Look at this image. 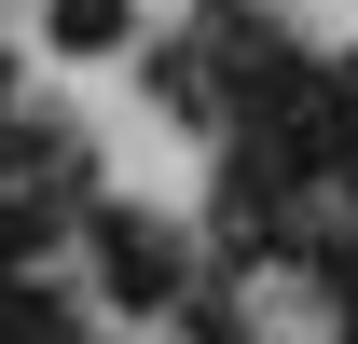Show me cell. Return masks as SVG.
<instances>
[{
  "label": "cell",
  "mask_w": 358,
  "mask_h": 344,
  "mask_svg": "<svg viewBox=\"0 0 358 344\" xmlns=\"http://www.w3.org/2000/svg\"><path fill=\"white\" fill-rule=\"evenodd\" d=\"M83 234H96V289L124 303V317H152V303H179V234H166L152 207H96Z\"/></svg>",
  "instance_id": "cell-1"
},
{
  "label": "cell",
  "mask_w": 358,
  "mask_h": 344,
  "mask_svg": "<svg viewBox=\"0 0 358 344\" xmlns=\"http://www.w3.org/2000/svg\"><path fill=\"white\" fill-rule=\"evenodd\" d=\"M42 248H55V207L42 193H0V275H28Z\"/></svg>",
  "instance_id": "cell-2"
},
{
  "label": "cell",
  "mask_w": 358,
  "mask_h": 344,
  "mask_svg": "<svg viewBox=\"0 0 358 344\" xmlns=\"http://www.w3.org/2000/svg\"><path fill=\"white\" fill-rule=\"evenodd\" d=\"M124 28H138L124 0H55V42H69V55H110Z\"/></svg>",
  "instance_id": "cell-3"
},
{
  "label": "cell",
  "mask_w": 358,
  "mask_h": 344,
  "mask_svg": "<svg viewBox=\"0 0 358 344\" xmlns=\"http://www.w3.org/2000/svg\"><path fill=\"white\" fill-rule=\"evenodd\" d=\"M0 124H14V55H0Z\"/></svg>",
  "instance_id": "cell-4"
},
{
  "label": "cell",
  "mask_w": 358,
  "mask_h": 344,
  "mask_svg": "<svg viewBox=\"0 0 358 344\" xmlns=\"http://www.w3.org/2000/svg\"><path fill=\"white\" fill-rule=\"evenodd\" d=\"M345 344H358V289H345Z\"/></svg>",
  "instance_id": "cell-5"
}]
</instances>
